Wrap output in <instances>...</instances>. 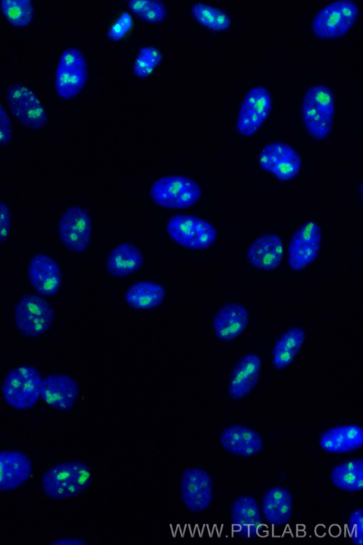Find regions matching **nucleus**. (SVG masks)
Here are the masks:
<instances>
[{
    "instance_id": "412c9836",
    "label": "nucleus",
    "mask_w": 363,
    "mask_h": 545,
    "mask_svg": "<svg viewBox=\"0 0 363 545\" xmlns=\"http://www.w3.org/2000/svg\"><path fill=\"white\" fill-rule=\"evenodd\" d=\"M261 360L255 354L242 358L234 367L229 384V394L233 398H242L255 386L260 370Z\"/></svg>"
},
{
    "instance_id": "1a4fd4ad",
    "label": "nucleus",
    "mask_w": 363,
    "mask_h": 545,
    "mask_svg": "<svg viewBox=\"0 0 363 545\" xmlns=\"http://www.w3.org/2000/svg\"><path fill=\"white\" fill-rule=\"evenodd\" d=\"M8 106L13 116L24 126L38 130L47 122V114L37 97L25 86L16 84L6 92Z\"/></svg>"
},
{
    "instance_id": "a211bd4d",
    "label": "nucleus",
    "mask_w": 363,
    "mask_h": 545,
    "mask_svg": "<svg viewBox=\"0 0 363 545\" xmlns=\"http://www.w3.org/2000/svg\"><path fill=\"white\" fill-rule=\"evenodd\" d=\"M282 254L281 240L278 236L269 233L257 238L249 247L247 255L255 268L272 270L280 265Z\"/></svg>"
},
{
    "instance_id": "9b49d317",
    "label": "nucleus",
    "mask_w": 363,
    "mask_h": 545,
    "mask_svg": "<svg viewBox=\"0 0 363 545\" xmlns=\"http://www.w3.org/2000/svg\"><path fill=\"white\" fill-rule=\"evenodd\" d=\"M272 104L270 94L265 87L251 89L240 106L237 121L238 132L245 136L255 133L267 119Z\"/></svg>"
},
{
    "instance_id": "f257e3e1",
    "label": "nucleus",
    "mask_w": 363,
    "mask_h": 545,
    "mask_svg": "<svg viewBox=\"0 0 363 545\" xmlns=\"http://www.w3.org/2000/svg\"><path fill=\"white\" fill-rule=\"evenodd\" d=\"M335 114L334 95L328 86L316 84L304 94L302 104L303 123L316 140L325 138L331 131Z\"/></svg>"
},
{
    "instance_id": "2eb2a0df",
    "label": "nucleus",
    "mask_w": 363,
    "mask_h": 545,
    "mask_svg": "<svg viewBox=\"0 0 363 545\" xmlns=\"http://www.w3.org/2000/svg\"><path fill=\"white\" fill-rule=\"evenodd\" d=\"M28 277L35 291L48 297L56 294L61 284L58 264L51 257L43 253L36 254L30 260Z\"/></svg>"
},
{
    "instance_id": "ddd939ff",
    "label": "nucleus",
    "mask_w": 363,
    "mask_h": 545,
    "mask_svg": "<svg viewBox=\"0 0 363 545\" xmlns=\"http://www.w3.org/2000/svg\"><path fill=\"white\" fill-rule=\"evenodd\" d=\"M320 229L313 221L303 225L294 234L289 248V263L295 270H300L317 257L320 246Z\"/></svg>"
},
{
    "instance_id": "c9c22d12",
    "label": "nucleus",
    "mask_w": 363,
    "mask_h": 545,
    "mask_svg": "<svg viewBox=\"0 0 363 545\" xmlns=\"http://www.w3.org/2000/svg\"><path fill=\"white\" fill-rule=\"evenodd\" d=\"M352 528L350 536L354 534L355 543L359 545L362 543V511L357 510L354 511L350 518Z\"/></svg>"
},
{
    "instance_id": "20e7f679",
    "label": "nucleus",
    "mask_w": 363,
    "mask_h": 545,
    "mask_svg": "<svg viewBox=\"0 0 363 545\" xmlns=\"http://www.w3.org/2000/svg\"><path fill=\"white\" fill-rule=\"evenodd\" d=\"M150 194L154 202L163 207L181 209L194 205L201 195L199 185L181 175H168L152 185Z\"/></svg>"
},
{
    "instance_id": "0eeeda50",
    "label": "nucleus",
    "mask_w": 363,
    "mask_h": 545,
    "mask_svg": "<svg viewBox=\"0 0 363 545\" xmlns=\"http://www.w3.org/2000/svg\"><path fill=\"white\" fill-rule=\"evenodd\" d=\"M167 229L179 245L192 249H203L216 240V231L208 221L186 214H177L168 221Z\"/></svg>"
},
{
    "instance_id": "f03ea898",
    "label": "nucleus",
    "mask_w": 363,
    "mask_h": 545,
    "mask_svg": "<svg viewBox=\"0 0 363 545\" xmlns=\"http://www.w3.org/2000/svg\"><path fill=\"white\" fill-rule=\"evenodd\" d=\"M91 481L89 468L83 463L72 461L49 469L42 479L43 492L50 497L63 499L84 491Z\"/></svg>"
},
{
    "instance_id": "7c9ffc66",
    "label": "nucleus",
    "mask_w": 363,
    "mask_h": 545,
    "mask_svg": "<svg viewBox=\"0 0 363 545\" xmlns=\"http://www.w3.org/2000/svg\"><path fill=\"white\" fill-rule=\"evenodd\" d=\"M161 58L162 55L157 48L154 47L141 48L133 67L135 74L140 77L149 75L160 63Z\"/></svg>"
},
{
    "instance_id": "2f4dec72",
    "label": "nucleus",
    "mask_w": 363,
    "mask_h": 545,
    "mask_svg": "<svg viewBox=\"0 0 363 545\" xmlns=\"http://www.w3.org/2000/svg\"><path fill=\"white\" fill-rule=\"evenodd\" d=\"M138 16L150 23H160L165 18L166 8L160 1L146 0L145 6Z\"/></svg>"
},
{
    "instance_id": "6e6552de",
    "label": "nucleus",
    "mask_w": 363,
    "mask_h": 545,
    "mask_svg": "<svg viewBox=\"0 0 363 545\" xmlns=\"http://www.w3.org/2000/svg\"><path fill=\"white\" fill-rule=\"evenodd\" d=\"M88 70L85 58L77 48H69L61 55L58 62L55 88L58 95L69 99L77 96L87 79Z\"/></svg>"
},
{
    "instance_id": "4468645a",
    "label": "nucleus",
    "mask_w": 363,
    "mask_h": 545,
    "mask_svg": "<svg viewBox=\"0 0 363 545\" xmlns=\"http://www.w3.org/2000/svg\"><path fill=\"white\" fill-rule=\"evenodd\" d=\"M181 492L186 506L193 512H202L212 500V481L203 470L191 468L183 475Z\"/></svg>"
},
{
    "instance_id": "c85d7f7f",
    "label": "nucleus",
    "mask_w": 363,
    "mask_h": 545,
    "mask_svg": "<svg viewBox=\"0 0 363 545\" xmlns=\"http://www.w3.org/2000/svg\"><path fill=\"white\" fill-rule=\"evenodd\" d=\"M234 525L240 528L257 525L259 522V511L256 500L249 496H242L233 503L231 510Z\"/></svg>"
},
{
    "instance_id": "bb28decb",
    "label": "nucleus",
    "mask_w": 363,
    "mask_h": 545,
    "mask_svg": "<svg viewBox=\"0 0 363 545\" xmlns=\"http://www.w3.org/2000/svg\"><path fill=\"white\" fill-rule=\"evenodd\" d=\"M301 328L286 331L278 339L274 349V366L281 369L289 365L297 355L304 339Z\"/></svg>"
},
{
    "instance_id": "5701e85b",
    "label": "nucleus",
    "mask_w": 363,
    "mask_h": 545,
    "mask_svg": "<svg viewBox=\"0 0 363 545\" xmlns=\"http://www.w3.org/2000/svg\"><path fill=\"white\" fill-rule=\"evenodd\" d=\"M141 251L130 243H121L109 253L106 260L108 272L115 277H125L138 270L143 264Z\"/></svg>"
},
{
    "instance_id": "4be33fe9",
    "label": "nucleus",
    "mask_w": 363,
    "mask_h": 545,
    "mask_svg": "<svg viewBox=\"0 0 363 545\" xmlns=\"http://www.w3.org/2000/svg\"><path fill=\"white\" fill-rule=\"evenodd\" d=\"M363 443L362 428L355 424L337 426L327 430L320 439V447L331 453H345L359 448Z\"/></svg>"
},
{
    "instance_id": "f8f14e48",
    "label": "nucleus",
    "mask_w": 363,
    "mask_h": 545,
    "mask_svg": "<svg viewBox=\"0 0 363 545\" xmlns=\"http://www.w3.org/2000/svg\"><path fill=\"white\" fill-rule=\"evenodd\" d=\"M259 165L281 180H290L298 173L301 159L289 145L274 142L266 145L259 155Z\"/></svg>"
},
{
    "instance_id": "f704fd0d",
    "label": "nucleus",
    "mask_w": 363,
    "mask_h": 545,
    "mask_svg": "<svg viewBox=\"0 0 363 545\" xmlns=\"http://www.w3.org/2000/svg\"><path fill=\"white\" fill-rule=\"evenodd\" d=\"M11 226L10 211L7 205L0 202V243L8 237Z\"/></svg>"
},
{
    "instance_id": "7ed1b4c3",
    "label": "nucleus",
    "mask_w": 363,
    "mask_h": 545,
    "mask_svg": "<svg viewBox=\"0 0 363 545\" xmlns=\"http://www.w3.org/2000/svg\"><path fill=\"white\" fill-rule=\"evenodd\" d=\"M42 379L38 371L32 366H19L9 373L2 392L5 400L18 409L32 407L41 392Z\"/></svg>"
},
{
    "instance_id": "72a5a7b5",
    "label": "nucleus",
    "mask_w": 363,
    "mask_h": 545,
    "mask_svg": "<svg viewBox=\"0 0 363 545\" xmlns=\"http://www.w3.org/2000/svg\"><path fill=\"white\" fill-rule=\"evenodd\" d=\"M13 126L10 118L0 104V146L8 144L12 139Z\"/></svg>"
},
{
    "instance_id": "6ab92c4d",
    "label": "nucleus",
    "mask_w": 363,
    "mask_h": 545,
    "mask_svg": "<svg viewBox=\"0 0 363 545\" xmlns=\"http://www.w3.org/2000/svg\"><path fill=\"white\" fill-rule=\"evenodd\" d=\"M247 312L238 303H230L220 308L214 316L213 327L216 336L223 341L235 338L246 327Z\"/></svg>"
},
{
    "instance_id": "a878e982",
    "label": "nucleus",
    "mask_w": 363,
    "mask_h": 545,
    "mask_svg": "<svg viewBox=\"0 0 363 545\" xmlns=\"http://www.w3.org/2000/svg\"><path fill=\"white\" fill-rule=\"evenodd\" d=\"M331 480L337 488L350 492L361 490L363 485V461L349 460L337 465L331 473Z\"/></svg>"
},
{
    "instance_id": "9d476101",
    "label": "nucleus",
    "mask_w": 363,
    "mask_h": 545,
    "mask_svg": "<svg viewBox=\"0 0 363 545\" xmlns=\"http://www.w3.org/2000/svg\"><path fill=\"white\" fill-rule=\"evenodd\" d=\"M58 232L61 241L69 251L78 253L86 250L91 234L89 213L79 206L68 208L60 220Z\"/></svg>"
},
{
    "instance_id": "b1692460",
    "label": "nucleus",
    "mask_w": 363,
    "mask_h": 545,
    "mask_svg": "<svg viewBox=\"0 0 363 545\" xmlns=\"http://www.w3.org/2000/svg\"><path fill=\"white\" fill-rule=\"evenodd\" d=\"M292 498L290 492L281 487H274L264 495L262 512L265 519L273 524H282L290 517Z\"/></svg>"
},
{
    "instance_id": "aec40b11",
    "label": "nucleus",
    "mask_w": 363,
    "mask_h": 545,
    "mask_svg": "<svg viewBox=\"0 0 363 545\" xmlns=\"http://www.w3.org/2000/svg\"><path fill=\"white\" fill-rule=\"evenodd\" d=\"M223 446L230 453L250 456L258 453L262 448V440L254 430L242 425L226 428L220 436Z\"/></svg>"
},
{
    "instance_id": "c756f323",
    "label": "nucleus",
    "mask_w": 363,
    "mask_h": 545,
    "mask_svg": "<svg viewBox=\"0 0 363 545\" xmlns=\"http://www.w3.org/2000/svg\"><path fill=\"white\" fill-rule=\"evenodd\" d=\"M1 9L9 22L17 27L30 24L34 14L32 2L28 0H3Z\"/></svg>"
},
{
    "instance_id": "393cba45",
    "label": "nucleus",
    "mask_w": 363,
    "mask_h": 545,
    "mask_svg": "<svg viewBox=\"0 0 363 545\" xmlns=\"http://www.w3.org/2000/svg\"><path fill=\"white\" fill-rule=\"evenodd\" d=\"M164 296V290L158 283L141 281L133 285L126 293L127 303L137 309H152L160 305Z\"/></svg>"
},
{
    "instance_id": "cd10ccee",
    "label": "nucleus",
    "mask_w": 363,
    "mask_h": 545,
    "mask_svg": "<svg viewBox=\"0 0 363 545\" xmlns=\"http://www.w3.org/2000/svg\"><path fill=\"white\" fill-rule=\"evenodd\" d=\"M191 12L199 23L211 30L223 31L230 25L229 17L223 11L203 3L194 4Z\"/></svg>"
},
{
    "instance_id": "39448f33",
    "label": "nucleus",
    "mask_w": 363,
    "mask_h": 545,
    "mask_svg": "<svg viewBox=\"0 0 363 545\" xmlns=\"http://www.w3.org/2000/svg\"><path fill=\"white\" fill-rule=\"evenodd\" d=\"M359 14L357 4L351 1H337L322 9L314 17L312 28L320 38H336L353 26Z\"/></svg>"
},
{
    "instance_id": "f3484780",
    "label": "nucleus",
    "mask_w": 363,
    "mask_h": 545,
    "mask_svg": "<svg viewBox=\"0 0 363 545\" xmlns=\"http://www.w3.org/2000/svg\"><path fill=\"white\" fill-rule=\"evenodd\" d=\"M30 458L16 451H0V492L15 489L24 483L31 473Z\"/></svg>"
},
{
    "instance_id": "423d86ee",
    "label": "nucleus",
    "mask_w": 363,
    "mask_h": 545,
    "mask_svg": "<svg viewBox=\"0 0 363 545\" xmlns=\"http://www.w3.org/2000/svg\"><path fill=\"white\" fill-rule=\"evenodd\" d=\"M50 304L34 294L23 296L16 304L14 320L18 330L28 337L38 336L49 329L53 320Z\"/></svg>"
},
{
    "instance_id": "dca6fc26",
    "label": "nucleus",
    "mask_w": 363,
    "mask_h": 545,
    "mask_svg": "<svg viewBox=\"0 0 363 545\" xmlns=\"http://www.w3.org/2000/svg\"><path fill=\"white\" fill-rule=\"evenodd\" d=\"M78 395V387L71 377L50 375L42 380L40 395L50 406L60 410L72 407Z\"/></svg>"
},
{
    "instance_id": "473e14b6",
    "label": "nucleus",
    "mask_w": 363,
    "mask_h": 545,
    "mask_svg": "<svg viewBox=\"0 0 363 545\" xmlns=\"http://www.w3.org/2000/svg\"><path fill=\"white\" fill-rule=\"evenodd\" d=\"M132 25L131 16L127 13H123L117 21L112 26L108 32V37L112 40H118L122 38L129 31Z\"/></svg>"
}]
</instances>
